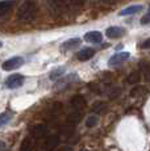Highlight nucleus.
<instances>
[{"label": "nucleus", "instance_id": "nucleus-5", "mask_svg": "<svg viewBox=\"0 0 150 151\" xmlns=\"http://www.w3.org/2000/svg\"><path fill=\"white\" fill-rule=\"evenodd\" d=\"M125 34V29L121 28V27H109L108 29L105 30V36L108 38H112V40H116V38H120Z\"/></svg>", "mask_w": 150, "mask_h": 151}, {"label": "nucleus", "instance_id": "nucleus-26", "mask_svg": "<svg viewBox=\"0 0 150 151\" xmlns=\"http://www.w3.org/2000/svg\"><path fill=\"white\" fill-rule=\"evenodd\" d=\"M100 3H103V4H113V3H116L117 0H99Z\"/></svg>", "mask_w": 150, "mask_h": 151}, {"label": "nucleus", "instance_id": "nucleus-17", "mask_svg": "<svg viewBox=\"0 0 150 151\" xmlns=\"http://www.w3.org/2000/svg\"><path fill=\"white\" fill-rule=\"evenodd\" d=\"M141 71H142L145 79L150 80V65L148 62H142V63H141Z\"/></svg>", "mask_w": 150, "mask_h": 151}, {"label": "nucleus", "instance_id": "nucleus-16", "mask_svg": "<svg viewBox=\"0 0 150 151\" xmlns=\"http://www.w3.org/2000/svg\"><path fill=\"white\" fill-rule=\"evenodd\" d=\"M80 117H82V114H80L79 110H74V112H71L70 114L67 116V121L74 124V122H78V121L80 120Z\"/></svg>", "mask_w": 150, "mask_h": 151}, {"label": "nucleus", "instance_id": "nucleus-1", "mask_svg": "<svg viewBox=\"0 0 150 151\" xmlns=\"http://www.w3.org/2000/svg\"><path fill=\"white\" fill-rule=\"evenodd\" d=\"M37 16V5L32 0L24 1L17 9V19L22 22H30Z\"/></svg>", "mask_w": 150, "mask_h": 151}, {"label": "nucleus", "instance_id": "nucleus-25", "mask_svg": "<svg viewBox=\"0 0 150 151\" xmlns=\"http://www.w3.org/2000/svg\"><path fill=\"white\" fill-rule=\"evenodd\" d=\"M141 47L142 49H150V38L145 40V41L142 42V45H141Z\"/></svg>", "mask_w": 150, "mask_h": 151}, {"label": "nucleus", "instance_id": "nucleus-13", "mask_svg": "<svg viewBox=\"0 0 150 151\" xmlns=\"http://www.w3.org/2000/svg\"><path fill=\"white\" fill-rule=\"evenodd\" d=\"M46 133H48V127H46V125H44V124L36 125L33 129V135L37 138L44 137V135H46Z\"/></svg>", "mask_w": 150, "mask_h": 151}, {"label": "nucleus", "instance_id": "nucleus-10", "mask_svg": "<svg viewBox=\"0 0 150 151\" xmlns=\"http://www.w3.org/2000/svg\"><path fill=\"white\" fill-rule=\"evenodd\" d=\"M70 105L73 106L75 110L83 109L86 106V99L83 97V96H80V95H76V96H74L70 100Z\"/></svg>", "mask_w": 150, "mask_h": 151}, {"label": "nucleus", "instance_id": "nucleus-6", "mask_svg": "<svg viewBox=\"0 0 150 151\" xmlns=\"http://www.w3.org/2000/svg\"><path fill=\"white\" fill-rule=\"evenodd\" d=\"M59 145V137L57 134H51L46 138L45 141V150L46 151H54Z\"/></svg>", "mask_w": 150, "mask_h": 151}, {"label": "nucleus", "instance_id": "nucleus-20", "mask_svg": "<svg viewBox=\"0 0 150 151\" xmlns=\"http://www.w3.org/2000/svg\"><path fill=\"white\" fill-rule=\"evenodd\" d=\"M20 151H32V142L29 141V139H25V141L22 142Z\"/></svg>", "mask_w": 150, "mask_h": 151}, {"label": "nucleus", "instance_id": "nucleus-23", "mask_svg": "<svg viewBox=\"0 0 150 151\" xmlns=\"http://www.w3.org/2000/svg\"><path fill=\"white\" fill-rule=\"evenodd\" d=\"M141 91H142V88H141V87H137V88H134L133 91L131 92V96H132V97L138 96V95H140V93H138V92H141Z\"/></svg>", "mask_w": 150, "mask_h": 151}, {"label": "nucleus", "instance_id": "nucleus-29", "mask_svg": "<svg viewBox=\"0 0 150 151\" xmlns=\"http://www.w3.org/2000/svg\"><path fill=\"white\" fill-rule=\"evenodd\" d=\"M1 46H3V42H1V41H0V47H1Z\"/></svg>", "mask_w": 150, "mask_h": 151}, {"label": "nucleus", "instance_id": "nucleus-11", "mask_svg": "<svg viewBox=\"0 0 150 151\" xmlns=\"http://www.w3.org/2000/svg\"><path fill=\"white\" fill-rule=\"evenodd\" d=\"M144 9V7L141 4H136V5H131V7H126L124 8L123 11H120V16H129V14H134V13H138Z\"/></svg>", "mask_w": 150, "mask_h": 151}, {"label": "nucleus", "instance_id": "nucleus-3", "mask_svg": "<svg viewBox=\"0 0 150 151\" xmlns=\"http://www.w3.org/2000/svg\"><path fill=\"white\" fill-rule=\"evenodd\" d=\"M24 84V76L20 74H13L11 76H8V79L5 80V86L9 89H16L19 87H21Z\"/></svg>", "mask_w": 150, "mask_h": 151}, {"label": "nucleus", "instance_id": "nucleus-14", "mask_svg": "<svg viewBox=\"0 0 150 151\" xmlns=\"http://www.w3.org/2000/svg\"><path fill=\"white\" fill-rule=\"evenodd\" d=\"M12 117H13V113L12 112L1 113V114H0V127H3L4 125H7L11 120H12Z\"/></svg>", "mask_w": 150, "mask_h": 151}, {"label": "nucleus", "instance_id": "nucleus-7", "mask_svg": "<svg viewBox=\"0 0 150 151\" xmlns=\"http://www.w3.org/2000/svg\"><path fill=\"white\" fill-rule=\"evenodd\" d=\"M84 40L90 43H100L103 41V34L97 30L87 32V33L84 34Z\"/></svg>", "mask_w": 150, "mask_h": 151}, {"label": "nucleus", "instance_id": "nucleus-18", "mask_svg": "<svg viewBox=\"0 0 150 151\" xmlns=\"http://www.w3.org/2000/svg\"><path fill=\"white\" fill-rule=\"evenodd\" d=\"M97 121H99V117L95 116V114H92L86 120V125H87V127H94V126L97 125Z\"/></svg>", "mask_w": 150, "mask_h": 151}, {"label": "nucleus", "instance_id": "nucleus-4", "mask_svg": "<svg viewBox=\"0 0 150 151\" xmlns=\"http://www.w3.org/2000/svg\"><path fill=\"white\" fill-rule=\"evenodd\" d=\"M131 57V54L126 53V51H121V53H116L115 55H112L108 60V66L113 67V66H119L121 63H124L128 58Z\"/></svg>", "mask_w": 150, "mask_h": 151}, {"label": "nucleus", "instance_id": "nucleus-8", "mask_svg": "<svg viewBox=\"0 0 150 151\" xmlns=\"http://www.w3.org/2000/svg\"><path fill=\"white\" fill-rule=\"evenodd\" d=\"M95 55V50L92 47H84L80 51H78L76 58L80 60V62H86V60H90L92 57Z\"/></svg>", "mask_w": 150, "mask_h": 151}, {"label": "nucleus", "instance_id": "nucleus-2", "mask_svg": "<svg viewBox=\"0 0 150 151\" xmlns=\"http://www.w3.org/2000/svg\"><path fill=\"white\" fill-rule=\"evenodd\" d=\"M22 65H24V58H21V57H12V58L7 59L4 63H3L1 68L4 70V71H12V70H16V68L21 67Z\"/></svg>", "mask_w": 150, "mask_h": 151}, {"label": "nucleus", "instance_id": "nucleus-27", "mask_svg": "<svg viewBox=\"0 0 150 151\" xmlns=\"http://www.w3.org/2000/svg\"><path fill=\"white\" fill-rule=\"evenodd\" d=\"M59 151H73V147H70V146H62L59 149Z\"/></svg>", "mask_w": 150, "mask_h": 151}, {"label": "nucleus", "instance_id": "nucleus-9", "mask_svg": "<svg viewBox=\"0 0 150 151\" xmlns=\"http://www.w3.org/2000/svg\"><path fill=\"white\" fill-rule=\"evenodd\" d=\"M13 8V1L12 0H3L0 1V19L8 16Z\"/></svg>", "mask_w": 150, "mask_h": 151}, {"label": "nucleus", "instance_id": "nucleus-15", "mask_svg": "<svg viewBox=\"0 0 150 151\" xmlns=\"http://www.w3.org/2000/svg\"><path fill=\"white\" fill-rule=\"evenodd\" d=\"M65 67H58V68H56V70H53V71L50 72V75H49V78H50L51 80H57V79H59L61 76H62L63 74H65Z\"/></svg>", "mask_w": 150, "mask_h": 151}, {"label": "nucleus", "instance_id": "nucleus-22", "mask_svg": "<svg viewBox=\"0 0 150 151\" xmlns=\"http://www.w3.org/2000/svg\"><path fill=\"white\" fill-rule=\"evenodd\" d=\"M141 24L142 25H146V24H150V12H148L145 16L141 19Z\"/></svg>", "mask_w": 150, "mask_h": 151}, {"label": "nucleus", "instance_id": "nucleus-28", "mask_svg": "<svg viewBox=\"0 0 150 151\" xmlns=\"http://www.w3.org/2000/svg\"><path fill=\"white\" fill-rule=\"evenodd\" d=\"M4 149H5V143L3 141H0V151H3Z\"/></svg>", "mask_w": 150, "mask_h": 151}, {"label": "nucleus", "instance_id": "nucleus-19", "mask_svg": "<svg viewBox=\"0 0 150 151\" xmlns=\"http://www.w3.org/2000/svg\"><path fill=\"white\" fill-rule=\"evenodd\" d=\"M138 82H140V74H138V72H132V74L128 76V83L134 84V83H138Z\"/></svg>", "mask_w": 150, "mask_h": 151}, {"label": "nucleus", "instance_id": "nucleus-12", "mask_svg": "<svg viewBox=\"0 0 150 151\" xmlns=\"http://www.w3.org/2000/svg\"><path fill=\"white\" fill-rule=\"evenodd\" d=\"M80 43H82V40L80 38H70L63 42L62 45H61V47H62V50H71V49L78 47Z\"/></svg>", "mask_w": 150, "mask_h": 151}, {"label": "nucleus", "instance_id": "nucleus-24", "mask_svg": "<svg viewBox=\"0 0 150 151\" xmlns=\"http://www.w3.org/2000/svg\"><path fill=\"white\" fill-rule=\"evenodd\" d=\"M104 108V104L103 103H95V105H94V110H100V109H103Z\"/></svg>", "mask_w": 150, "mask_h": 151}, {"label": "nucleus", "instance_id": "nucleus-21", "mask_svg": "<svg viewBox=\"0 0 150 151\" xmlns=\"http://www.w3.org/2000/svg\"><path fill=\"white\" fill-rule=\"evenodd\" d=\"M87 0H67L69 5H73V7H79V5H83Z\"/></svg>", "mask_w": 150, "mask_h": 151}]
</instances>
